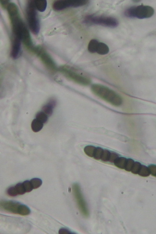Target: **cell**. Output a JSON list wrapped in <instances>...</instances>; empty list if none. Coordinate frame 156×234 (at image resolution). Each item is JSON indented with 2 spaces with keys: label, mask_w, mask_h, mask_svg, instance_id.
Returning <instances> with one entry per match:
<instances>
[{
  "label": "cell",
  "mask_w": 156,
  "mask_h": 234,
  "mask_svg": "<svg viewBox=\"0 0 156 234\" xmlns=\"http://www.w3.org/2000/svg\"><path fill=\"white\" fill-rule=\"evenodd\" d=\"M8 13L12 27L13 35L19 38L26 47L33 52L35 47L28 28L20 18L18 8L12 7L9 10Z\"/></svg>",
  "instance_id": "cell-1"
},
{
  "label": "cell",
  "mask_w": 156,
  "mask_h": 234,
  "mask_svg": "<svg viewBox=\"0 0 156 234\" xmlns=\"http://www.w3.org/2000/svg\"><path fill=\"white\" fill-rule=\"evenodd\" d=\"M95 95L115 106H120L123 103L122 97L114 91L103 85L94 84L91 87Z\"/></svg>",
  "instance_id": "cell-2"
},
{
  "label": "cell",
  "mask_w": 156,
  "mask_h": 234,
  "mask_svg": "<svg viewBox=\"0 0 156 234\" xmlns=\"http://www.w3.org/2000/svg\"><path fill=\"white\" fill-rule=\"evenodd\" d=\"M154 13V9L151 6L141 5L127 9L125 11L124 15L129 18L144 19L151 17Z\"/></svg>",
  "instance_id": "cell-3"
},
{
  "label": "cell",
  "mask_w": 156,
  "mask_h": 234,
  "mask_svg": "<svg viewBox=\"0 0 156 234\" xmlns=\"http://www.w3.org/2000/svg\"><path fill=\"white\" fill-rule=\"evenodd\" d=\"M26 16L30 30L34 34H38L40 30V22L34 1H29L26 8Z\"/></svg>",
  "instance_id": "cell-4"
},
{
  "label": "cell",
  "mask_w": 156,
  "mask_h": 234,
  "mask_svg": "<svg viewBox=\"0 0 156 234\" xmlns=\"http://www.w3.org/2000/svg\"><path fill=\"white\" fill-rule=\"evenodd\" d=\"M1 209L13 214L23 216L29 215L30 209L24 204L13 201H1L0 203Z\"/></svg>",
  "instance_id": "cell-5"
},
{
  "label": "cell",
  "mask_w": 156,
  "mask_h": 234,
  "mask_svg": "<svg viewBox=\"0 0 156 234\" xmlns=\"http://www.w3.org/2000/svg\"><path fill=\"white\" fill-rule=\"evenodd\" d=\"M84 22L86 24L101 25L111 28L117 27L119 25L117 20L111 16L87 15L85 17Z\"/></svg>",
  "instance_id": "cell-6"
},
{
  "label": "cell",
  "mask_w": 156,
  "mask_h": 234,
  "mask_svg": "<svg viewBox=\"0 0 156 234\" xmlns=\"http://www.w3.org/2000/svg\"><path fill=\"white\" fill-rule=\"evenodd\" d=\"M33 52L38 57L48 70L53 72L57 70V66L55 62L43 48L40 46L35 47Z\"/></svg>",
  "instance_id": "cell-7"
},
{
  "label": "cell",
  "mask_w": 156,
  "mask_h": 234,
  "mask_svg": "<svg viewBox=\"0 0 156 234\" xmlns=\"http://www.w3.org/2000/svg\"><path fill=\"white\" fill-rule=\"evenodd\" d=\"M60 71L63 75L68 79L82 86H88L91 82L90 79L88 78L77 74L69 69L66 66L61 68Z\"/></svg>",
  "instance_id": "cell-8"
},
{
  "label": "cell",
  "mask_w": 156,
  "mask_h": 234,
  "mask_svg": "<svg viewBox=\"0 0 156 234\" xmlns=\"http://www.w3.org/2000/svg\"><path fill=\"white\" fill-rule=\"evenodd\" d=\"M72 191L74 197L80 212L83 216L88 217L89 215V210L83 196L81 189L78 184L75 183L73 185Z\"/></svg>",
  "instance_id": "cell-9"
},
{
  "label": "cell",
  "mask_w": 156,
  "mask_h": 234,
  "mask_svg": "<svg viewBox=\"0 0 156 234\" xmlns=\"http://www.w3.org/2000/svg\"><path fill=\"white\" fill-rule=\"evenodd\" d=\"M21 40L18 37L12 36L11 56L13 59H17L19 57L21 50Z\"/></svg>",
  "instance_id": "cell-10"
},
{
  "label": "cell",
  "mask_w": 156,
  "mask_h": 234,
  "mask_svg": "<svg viewBox=\"0 0 156 234\" xmlns=\"http://www.w3.org/2000/svg\"><path fill=\"white\" fill-rule=\"evenodd\" d=\"M7 194L11 197L17 196L18 195H22L26 193V189L23 183H17L14 186L9 188L7 190Z\"/></svg>",
  "instance_id": "cell-11"
},
{
  "label": "cell",
  "mask_w": 156,
  "mask_h": 234,
  "mask_svg": "<svg viewBox=\"0 0 156 234\" xmlns=\"http://www.w3.org/2000/svg\"><path fill=\"white\" fill-rule=\"evenodd\" d=\"M56 104V101L54 99H51L47 104L43 107V111L48 116H51L53 113V108H55Z\"/></svg>",
  "instance_id": "cell-12"
},
{
  "label": "cell",
  "mask_w": 156,
  "mask_h": 234,
  "mask_svg": "<svg viewBox=\"0 0 156 234\" xmlns=\"http://www.w3.org/2000/svg\"><path fill=\"white\" fill-rule=\"evenodd\" d=\"M53 9L55 11H61L69 7L68 1L61 0L54 2L52 5Z\"/></svg>",
  "instance_id": "cell-13"
},
{
  "label": "cell",
  "mask_w": 156,
  "mask_h": 234,
  "mask_svg": "<svg viewBox=\"0 0 156 234\" xmlns=\"http://www.w3.org/2000/svg\"><path fill=\"white\" fill-rule=\"evenodd\" d=\"M43 123L37 119H34L31 123L32 130L34 132H40L43 128Z\"/></svg>",
  "instance_id": "cell-14"
},
{
  "label": "cell",
  "mask_w": 156,
  "mask_h": 234,
  "mask_svg": "<svg viewBox=\"0 0 156 234\" xmlns=\"http://www.w3.org/2000/svg\"><path fill=\"white\" fill-rule=\"evenodd\" d=\"M109 51L108 46L105 43L102 42H100L98 45L97 53L100 55H105L107 54Z\"/></svg>",
  "instance_id": "cell-15"
},
{
  "label": "cell",
  "mask_w": 156,
  "mask_h": 234,
  "mask_svg": "<svg viewBox=\"0 0 156 234\" xmlns=\"http://www.w3.org/2000/svg\"><path fill=\"white\" fill-rule=\"evenodd\" d=\"M34 3L36 9L40 12H44L46 9L47 3L46 0H35Z\"/></svg>",
  "instance_id": "cell-16"
},
{
  "label": "cell",
  "mask_w": 156,
  "mask_h": 234,
  "mask_svg": "<svg viewBox=\"0 0 156 234\" xmlns=\"http://www.w3.org/2000/svg\"><path fill=\"white\" fill-rule=\"evenodd\" d=\"M99 42L96 39H93L89 42L88 46V50L90 53H94L97 52V49Z\"/></svg>",
  "instance_id": "cell-17"
},
{
  "label": "cell",
  "mask_w": 156,
  "mask_h": 234,
  "mask_svg": "<svg viewBox=\"0 0 156 234\" xmlns=\"http://www.w3.org/2000/svg\"><path fill=\"white\" fill-rule=\"evenodd\" d=\"M127 160L125 157H119L114 162V165L120 169H125Z\"/></svg>",
  "instance_id": "cell-18"
},
{
  "label": "cell",
  "mask_w": 156,
  "mask_h": 234,
  "mask_svg": "<svg viewBox=\"0 0 156 234\" xmlns=\"http://www.w3.org/2000/svg\"><path fill=\"white\" fill-rule=\"evenodd\" d=\"M96 149V147H95L94 146L89 145L84 147V151L85 154L89 157H93Z\"/></svg>",
  "instance_id": "cell-19"
},
{
  "label": "cell",
  "mask_w": 156,
  "mask_h": 234,
  "mask_svg": "<svg viewBox=\"0 0 156 234\" xmlns=\"http://www.w3.org/2000/svg\"><path fill=\"white\" fill-rule=\"evenodd\" d=\"M138 174L142 177H148L150 174L149 168L144 165H142Z\"/></svg>",
  "instance_id": "cell-20"
},
{
  "label": "cell",
  "mask_w": 156,
  "mask_h": 234,
  "mask_svg": "<svg viewBox=\"0 0 156 234\" xmlns=\"http://www.w3.org/2000/svg\"><path fill=\"white\" fill-rule=\"evenodd\" d=\"M36 119L41 121L43 123H45L48 120V116L44 112H39L36 115Z\"/></svg>",
  "instance_id": "cell-21"
},
{
  "label": "cell",
  "mask_w": 156,
  "mask_h": 234,
  "mask_svg": "<svg viewBox=\"0 0 156 234\" xmlns=\"http://www.w3.org/2000/svg\"><path fill=\"white\" fill-rule=\"evenodd\" d=\"M34 189H38L42 185V181L38 178H34L30 180Z\"/></svg>",
  "instance_id": "cell-22"
},
{
  "label": "cell",
  "mask_w": 156,
  "mask_h": 234,
  "mask_svg": "<svg viewBox=\"0 0 156 234\" xmlns=\"http://www.w3.org/2000/svg\"><path fill=\"white\" fill-rule=\"evenodd\" d=\"M104 149L100 147H96L93 158L97 160H101Z\"/></svg>",
  "instance_id": "cell-23"
},
{
  "label": "cell",
  "mask_w": 156,
  "mask_h": 234,
  "mask_svg": "<svg viewBox=\"0 0 156 234\" xmlns=\"http://www.w3.org/2000/svg\"><path fill=\"white\" fill-rule=\"evenodd\" d=\"M141 164L140 163L138 162H135L131 170L132 173L135 174H138L140 168H141Z\"/></svg>",
  "instance_id": "cell-24"
},
{
  "label": "cell",
  "mask_w": 156,
  "mask_h": 234,
  "mask_svg": "<svg viewBox=\"0 0 156 234\" xmlns=\"http://www.w3.org/2000/svg\"><path fill=\"white\" fill-rule=\"evenodd\" d=\"M111 151L107 149H104L101 160L102 161L107 162L109 160Z\"/></svg>",
  "instance_id": "cell-25"
},
{
  "label": "cell",
  "mask_w": 156,
  "mask_h": 234,
  "mask_svg": "<svg viewBox=\"0 0 156 234\" xmlns=\"http://www.w3.org/2000/svg\"><path fill=\"white\" fill-rule=\"evenodd\" d=\"M134 163H135V162H134V161L133 160V159H131V158L127 159L126 166H125V170H126V171L128 172L131 171L133 166H134Z\"/></svg>",
  "instance_id": "cell-26"
},
{
  "label": "cell",
  "mask_w": 156,
  "mask_h": 234,
  "mask_svg": "<svg viewBox=\"0 0 156 234\" xmlns=\"http://www.w3.org/2000/svg\"><path fill=\"white\" fill-rule=\"evenodd\" d=\"M23 183L24 185L26 193L31 192L32 190L34 189L30 180V181L29 180H26V181H24Z\"/></svg>",
  "instance_id": "cell-27"
},
{
  "label": "cell",
  "mask_w": 156,
  "mask_h": 234,
  "mask_svg": "<svg viewBox=\"0 0 156 234\" xmlns=\"http://www.w3.org/2000/svg\"><path fill=\"white\" fill-rule=\"evenodd\" d=\"M119 157V156L116 153L114 152H111V155H110V157L109 161L111 163H114L115 162V160Z\"/></svg>",
  "instance_id": "cell-28"
},
{
  "label": "cell",
  "mask_w": 156,
  "mask_h": 234,
  "mask_svg": "<svg viewBox=\"0 0 156 234\" xmlns=\"http://www.w3.org/2000/svg\"><path fill=\"white\" fill-rule=\"evenodd\" d=\"M148 168L150 171V174L154 177H156V165H151L149 166Z\"/></svg>",
  "instance_id": "cell-29"
},
{
  "label": "cell",
  "mask_w": 156,
  "mask_h": 234,
  "mask_svg": "<svg viewBox=\"0 0 156 234\" xmlns=\"http://www.w3.org/2000/svg\"><path fill=\"white\" fill-rule=\"evenodd\" d=\"M9 2V1H0V3H1L2 7L3 8L6 9L10 3Z\"/></svg>",
  "instance_id": "cell-30"
},
{
  "label": "cell",
  "mask_w": 156,
  "mask_h": 234,
  "mask_svg": "<svg viewBox=\"0 0 156 234\" xmlns=\"http://www.w3.org/2000/svg\"><path fill=\"white\" fill-rule=\"evenodd\" d=\"M59 234H72L71 232L68 229H65V228H62L60 229L59 231Z\"/></svg>",
  "instance_id": "cell-31"
}]
</instances>
